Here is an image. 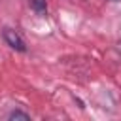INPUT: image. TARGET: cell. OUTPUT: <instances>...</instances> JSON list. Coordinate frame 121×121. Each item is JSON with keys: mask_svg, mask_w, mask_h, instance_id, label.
<instances>
[{"mask_svg": "<svg viewBox=\"0 0 121 121\" xmlns=\"http://www.w3.org/2000/svg\"><path fill=\"white\" fill-rule=\"evenodd\" d=\"M2 36H4V42H6L11 49H15V51H26V43H25V40L21 38V34H19L17 30H13V28H4Z\"/></svg>", "mask_w": 121, "mask_h": 121, "instance_id": "1", "label": "cell"}, {"mask_svg": "<svg viewBox=\"0 0 121 121\" xmlns=\"http://www.w3.org/2000/svg\"><path fill=\"white\" fill-rule=\"evenodd\" d=\"M28 2H30V8L38 15H45V11H47V2L45 0H28Z\"/></svg>", "mask_w": 121, "mask_h": 121, "instance_id": "2", "label": "cell"}, {"mask_svg": "<svg viewBox=\"0 0 121 121\" xmlns=\"http://www.w3.org/2000/svg\"><path fill=\"white\" fill-rule=\"evenodd\" d=\"M8 117H9V119H30V115L25 113V112H21V110H13Z\"/></svg>", "mask_w": 121, "mask_h": 121, "instance_id": "3", "label": "cell"}]
</instances>
